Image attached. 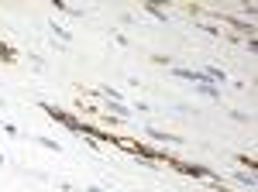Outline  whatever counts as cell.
I'll use <instances>...</instances> for the list:
<instances>
[{"label":"cell","instance_id":"cell-4","mask_svg":"<svg viewBox=\"0 0 258 192\" xmlns=\"http://www.w3.org/2000/svg\"><path fill=\"white\" fill-rule=\"evenodd\" d=\"M148 137H155V141H162V144H179L176 134H165V130H158V127H148Z\"/></svg>","mask_w":258,"mask_h":192},{"label":"cell","instance_id":"cell-5","mask_svg":"<svg viewBox=\"0 0 258 192\" xmlns=\"http://www.w3.org/2000/svg\"><path fill=\"white\" fill-rule=\"evenodd\" d=\"M196 89H200V93H203V96H213V100H220V86H213V82H210V79H203V82H200V86H196Z\"/></svg>","mask_w":258,"mask_h":192},{"label":"cell","instance_id":"cell-8","mask_svg":"<svg viewBox=\"0 0 258 192\" xmlns=\"http://www.w3.org/2000/svg\"><path fill=\"white\" fill-rule=\"evenodd\" d=\"M0 165H3V154H0Z\"/></svg>","mask_w":258,"mask_h":192},{"label":"cell","instance_id":"cell-6","mask_svg":"<svg viewBox=\"0 0 258 192\" xmlns=\"http://www.w3.org/2000/svg\"><path fill=\"white\" fill-rule=\"evenodd\" d=\"M0 62H14V48L7 41H0Z\"/></svg>","mask_w":258,"mask_h":192},{"label":"cell","instance_id":"cell-7","mask_svg":"<svg viewBox=\"0 0 258 192\" xmlns=\"http://www.w3.org/2000/svg\"><path fill=\"white\" fill-rule=\"evenodd\" d=\"M110 114H114V117H131V110L121 107V103H110Z\"/></svg>","mask_w":258,"mask_h":192},{"label":"cell","instance_id":"cell-2","mask_svg":"<svg viewBox=\"0 0 258 192\" xmlns=\"http://www.w3.org/2000/svg\"><path fill=\"white\" fill-rule=\"evenodd\" d=\"M42 110H45V114H49L52 120H59V124H65V127H69V130H79V124H83L79 117H72V114H65V110H59V107H52V103H42Z\"/></svg>","mask_w":258,"mask_h":192},{"label":"cell","instance_id":"cell-3","mask_svg":"<svg viewBox=\"0 0 258 192\" xmlns=\"http://www.w3.org/2000/svg\"><path fill=\"white\" fill-rule=\"evenodd\" d=\"M220 21H224V24H234L238 31H248V35L255 31V24H248V21H241V17H231V14H220Z\"/></svg>","mask_w":258,"mask_h":192},{"label":"cell","instance_id":"cell-1","mask_svg":"<svg viewBox=\"0 0 258 192\" xmlns=\"http://www.w3.org/2000/svg\"><path fill=\"white\" fill-rule=\"evenodd\" d=\"M165 165H172L176 172H183V175H193V179H210V182H220V175H217L213 168H203V165H193V161H176V158H169Z\"/></svg>","mask_w":258,"mask_h":192}]
</instances>
